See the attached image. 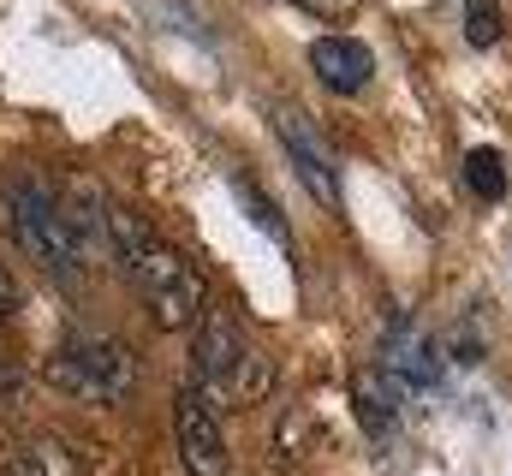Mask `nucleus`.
I'll return each instance as SVG.
<instances>
[{"mask_svg": "<svg viewBox=\"0 0 512 476\" xmlns=\"http://www.w3.org/2000/svg\"><path fill=\"white\" fill-rule=\"evenodd\" d=\"M114 256H120V268L131 274V286L143 292L149 316H155L167 334L197 328L203 298H209L203 274H197V268L167 244V238L155 233L143 215H131V209H120V203H114Z\"/></svg>", "mask_w": 512, "mask_h": 476, "instance_id": "nucleus-1", "label": "nucleus"}, {"mask_svg": "<svg viewBox=\"0 0 512 476\" xmlns=\"http://www.w3.org/2000/svg\"><path fill=\"white\" fill-rule=\"evenodd\" d=\"M280 381L274 357L256 346L251 334L233 322V316H203L197 334H191V387L209 399V405H256L268 399Z\"/></svg>", "mask_w": 512, "mask_h": 476, "instance_id": "nucleus-2", "label": "nucleus"}, {"mask_svg": "<svg viewBox=\"0 0 512 476\" xmlns=\"http://www.w3.org/2000/svg\"><path fill=\"white\" fill-rule=\"evenodd\" d=\"M0 203H6V227L18 238V250H24L36 268H48V274H60V280H78V274H84V250L66 233L60 191H54L42 173H12L6 191H0Z\"/></svg>", "mask_w": 512, "mask_h": 476, "instance_id": "nucleus-3", "label": "nucleus"}, {"mask_svg": "<svg viewBox=\"0 0 512 476\" xmlns=\"http://www.w3.org/2000/svg\"><path fill=\"white\" fill-rule=\"evenodd\" d=\"M42 375L54 393L78 405H126L137 393V357L120 340H96V334H72L60 352H48Z\"/></svg>", "mask_w": 512, "mask_h": 476, "instance_id": "nucleus-4", "label": "nucleus"}, {"mask_svg": "<svg viewBox=\"0 0 512 476\" xmlns=\"http://www.w3.org/2000/svg\"><path fill=\"white\" fill-rule=\"evenodd\" d=\"M173 447L185 476H227V441L215 429V405L191 381L173 393Z\"/></svg>", "mask_w": 512, "mask_h": 476, "instance_id": "nucleus-5", "label": "nucleus"}, {"mask_svg": "<svg viewBox=\"0 0 512 476\" xmlns=\"http://www.w3.org/2000/svg\"><path fill=\"white\" fill-rule=\"evenodd\" d=\"M274 131H280L286 161H292V173L304 179V191H310L322 209H340V167H334V155H328L322 131L298 114V108H274Z\"/></svg>", "mask_w": 512, "mask_h": 476, "instance_id": "nucleus-6", "label": "nucleus"}, {"mask_svg": "<svg viewBox=\"0 0 512 476\" xmlns=\"http://www.w3.org/2000/svg\"><path fill=\"white\" fill-rule=\"evenodd\" d=\"M60 215H66L72 244L84 250V262L114 256V203H108L96 185H66V191H60Z\"/></svg>", "mask_w": 512, "mask_h": 476, "instance_id": "nucleus-7", "label": "nucleus"}, {"mask_svg": "<svg viewBox=\"0 0 512 476\" xmlns=\"http://www.w3.org/2000/svg\"><path fill=\"white\" fill-rule=\"evenodd\" d=\"M310 66H316V78H322L334 96H358V90L376 78V60H370V48H364L358 36H322V42L310 48Z\"/></svg>", "mask_w": 512, "mask_h": 476, "instance_id": "nucleus-8", "label": "nucleus"}, {"mask_svg": "<svg viewBox=\"0 0 512 476\" xmlns=\"http://www.w3.org/2000/svg\"><path fill=\"white\" fill-rule=\"evenodd\" d=\"M0 476H84V471H78V459H72L54 435H24V441L6 447Z\"/></svg>", "mask_w": 512, "mask_h": 476, "instance_id": "nucleus-9", "label": "nucleus"}, {"mask_svg": "<svg viewBox=\"0 0 512 476\" xmlns=\"http://www.w3.org/2000/svg\"><path fill=\"white\" fill-rule=\"evenodd\" d=\"M465 185H471L483 203H495V197L507 191V161H501L495 149H471V155H465Z\"/></svg>", "mask_w": 512, "mask_h": 476, "instance_id": "nucleus-10", "label": "nucleus"}, {"mask_svg": "<svg viewBox=\"0 0 512 476\" xmlns=\"http://www.w3.org/2000/svg\"><path fill=\"white\" fill-rule=\"evenodd\" d=\"M501 0H465V42L471 48H495L501 42Z\"/></svg>", "mask_w": 512, "mask_h": 476, "instance_id": "nucleus-11", "label": "nucleus"}, {"mask_svg": "<svg viewBox=\"0 0 512 476\" xmlns=\"http://www.w3.org/2000/svg\"><path fill=\"white\" fill-rule=\"evenodd\" d=\"M239 203H245V209H251L256 221L268 227V238H280V244H286V233H280V215H274V209L262 203V191H256V185H239Z\"/></svg>", "mask_w": 512, "mask_h": 476, "instance_id": "nucleus-12", "label": "nucleus"}, {"mask_svg": "<svg viewBox=\"0 0 512 476\" xmlns=\"http://www.w3.org/2000/svg\"><path fill=\"white\" fill-rule=\"evenodd\" d=\"M298 6H310V12H322V18H346V12H352V0H298Z\"/></svg>", "mask_w": 512, "mask_h": 476, "instance_id": "nucleus-13", "label": "nucleus"}, {"mask_svg": "<svg viewBox=\"0 0 512 476\" xmlns=\"http://www.w3.org/2000/svg\"><path fill=\"white\" fill-rule=\"evenodd\" d=\"M18 393H24V381H18V369L0 357V399H18Z\"/></svg>", "mask_w": 512, "mask_h": 476, "instance_id": "nucleus-14", "label": "nucleus"}]
</instances>
